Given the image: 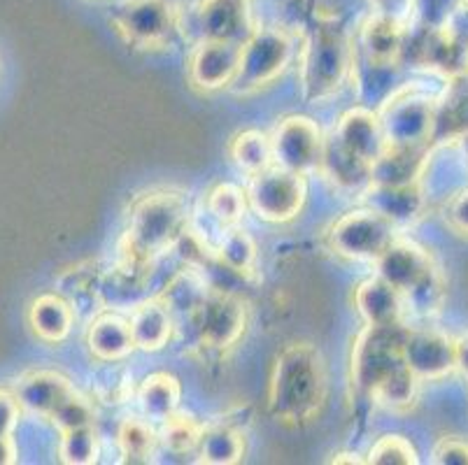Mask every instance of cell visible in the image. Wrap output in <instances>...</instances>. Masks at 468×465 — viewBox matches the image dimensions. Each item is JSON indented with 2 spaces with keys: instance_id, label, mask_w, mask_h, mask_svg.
Masks as SVG:
<instances>
[{
  "instance_id": "1",
  "label": "cell",
  "mask_w": 468,
  "mask_h": 465,
  "mask_svg": "<svg viewBox=\"0 0 468 465\" xmlns=\"http://www.w3.org/2000/svg\"><path fill=\"white\" fill-rule=\"evenodd\" d=\"M189 228V207L182 196L173 191H154L135 200L129 217L119 268L133 272L150 270L154 259L176 242Z\"/></svg>"
},
{
  "instance_id": "2",
  "label": "cell",
  "mask_w": 468,
  "mask_h": 465,
  "mask_svg": "<svg viewBox=\"0 0 468 465\" xmlns=\"http://www.w3.org/2000/svg\"><path fill=\"white\" fill-rule=\"evenodd\" d=\"M326 398V370L313 344H289L278 356L268 405L278 421L301 426L319 415Z\"/></svg>"
},
{
  "instance_id": "3",
  "label": "cell",
  "mask_w": 468,
  "mask_h": 465,
  "mask_svg": "<svg viewBox=\"0 0 468 465\" xmlns=\"http://www.w3.org/2000/svg\"><path fill=\"white\" fill-rule=\"evenodd\" d=\"M352 47L335 26H319L301 57V77L310 98H326L338 91L350 72Z\"/></svg>"
},
{
  "instance_id": "4",
  "label": "cell",
  "mask_w": 468,
  "mask_h": 465,
  "mask_svg": "<svg viewBox=\"0 0 468 465\" xmlns=\"http://www.w3.org/2000/svg\"><path fill=\"white\" fill-rule=\"evenodd\" d=\"M408 328L403 323L391 326H366L352 349V384L361 394L373 396L376 389L397 373L403 361V338Z\"/></svg>"
},
{
  "instance_id": "5",
  "label": "cell",
  "mask_w": 468,
  "mask_h": 465,
  "mask_svg": "<svg viewBox=\"0 0 468 465\" xmlns=\"http://www.w3.org/2000/svg\"><path fill=\"white\" fill-rule=\"evenodd\" d=\"M173 0H122L114 7L112 24L119 36L135 49H161L177 31Z\"/></svg>"
},
{
  "instance_id": "6",
  "label": "cell",
  "mask_w": 468,
  "mask_h": 465,
  "mask_svg": "<svg viewBox=\"0 0 468 465\" xmlns=\"http://www.w3.org/2000/svg\"><path fill=\"white\" fill-rule=\"evenodd\" d=\"M293 58V40L282 28H257L240 47V66L233 84L240 89H261L271 84L275 77Z\"/></svg>"
},
{
  "instance_id": "7",
  "label": "cell",
  "mask_w": 468,
  "mask_h": 465,
  "mask_svg": "<svg viewBox=\"0 0 468 465\" xmlns=\"http://www.w3.org/2000/svg\"><path fill=\"white\" fill-rule=\"evenodd\" d=\"M248 203L261 219L282 224L293 219L303 207L305 182L303 174L292 173L282 165L273 164L254 173L248 186Z\"/></svg>"
},
{
  "instance_id": "8",
  "label": "cell",
  "mask_w": 468,
  "mask_h": 465,
  "mask_svg": "<svg viewBox=\"0 0 468 465\" xmlns=\"http://www.w3.org/2000/svg\"><path fill=\"white\" fill-rule=\"evenodd\" d=\"M248 323L245 302L224 289H207L206 298L191 317L189 326L203 347L227 349L240 340Z\"/></svg>"
},
{
  "instance_id": "9",
  "label": "cell",
  "mask_w": 468,
  "mask_h": 465,
  "mask_svg": "<svg viewBox=\"0 0 468 465\" xmlns=\"http://www.w3.org/2000/svg\"><path fill=\"white\" fill-rule=\"evenodd\" d=\"M394 238V224L371 207L340 217L331 228V247L356 261H376Z\"/></svg>"
},
{
  "instance_id": "10",
  "label": "cell",
  "mask_w": 468,
  "mask_h": 465,
  "mask_svg": "<svg viewBox=\"0 0 468 465\" xmlns=\"http://www.w3.org/2000/svg\"><path fill=\"white\" fill-rule=\"evenodd\" d=\"M191 21H194L198 40L242 45L257 31L250 0H198Z\"/></svg>"
},
{
  "instance_id": "11",
  "label": "cell",
  "mask_w": 468,
  "mask_h": 465,
  "mask_svg": "<svg viewBox=\"0 0 468 465\" xmlns=\"http://www.w3.org/2000/svg\"><path fill=\"white\" fill-rule=\"evenodd\" d=\"M271 144H273V164L292 173L305 174L319 165L324 140L313 119L287 117L278 123Z\"/></svg>"
},
{
  "instance_id": "12",
  "label": "cell",
  "mask_w": 468,
  "mask_h": 465,
  "mask_svg": "<svg viewBox=\"0 0 468 465\" xmlns=\"http://www.w3.org/2000/svg\"><path fill=\"white\" fill-rule=\"evenodd\" d=\"M403 361L417 379H441L459 365V344L438 331H406Z\"/></svg>"
},
{
  "instance_id": "13",
  "label": "cell",
  "mask_w": 468,
  "mask_h": 465,
  "mask_svg": "<svg viewBox=\"0 0 468 465\" xmlns=\"http://www.w3.org/2000/svg\"><path fill=\"white\" fill-rule=\"evenodd\" d=\"M385 128L387 144L399 147H422L424 140L431 135L436 126V112L427 98L415 93L410 96H394L387 105V114L380 117Z\"/></svg>"
},
{
  "instance_id": "14",
  "label": "cell",
  "mask_w": 468,
  "mask_h": 465,
  "mask_svg": "<svg viewBox=\"0 0 468 465\" xmlns=\"http://www.w3.org/2000/svg\"><path fill=\"white\" fill-rule=\"evenodd\" d=\"M240 47L236 42L198 40L189 57V79L203 91L233 84L240 66Z\"/></svg>"
},
{
  "instance_id": "15",
  "label": "cell",
  "mask_w": 468,
  "mask_h": 465,
  "mask_svg": "<svg viewBox=\"0 0 468 465\" xmlns=\"http://www.w3.org/2000/svg\"><path fill=\"white\" fill-rule=\"evenodd\" d=\"M376 263L378 277L389 281L391 287L399 289L403 296H406L408 291H412L424 277L431 275V272L436 270L431 256H429L422 247L415 245V242L399 240V238L391 240V245L378 256Z\"/></svg>"
},
{
  "instance_id": "16",
  "label": "cell",
  "mask_w": 468,
  "mask_h": 465,
  "mask_svg": "<svg viewBox=\"0 0 468 465\" xmlns=\"http://www.w3.org/2000/svg\"><path fill=\"white\" fill-rule=\"evenodd\" d=\"M334 138L345 149H350L355 156H359L361 161L371 164V168L382 153H385V149L389 147L380 117L373 114L371 110L364 108L350 110V112L345 114L340 119L338 128H335Z\"/></svg>"
},
{
  "instance_id": "17",
  "label": "cell",
  "mask_w": 468,
  "mask_h": 465,
  "mask_svg": "<svg viewBox=\"0 0 468 465\" xmlns=\"http://www.w3.org/2000/svg\"><path fill=\"white\" fill-rule=\"evenodd\" d=\"M75 391L70 379L63 377L61 373L54 370H31L16 382V398H19L21 407H27L28 412L40 417L54 415V409Z\"/></svg>"
},
{
  "instance_id": "18",
  "label": "cell",
  "mask_w": 468,
  "mask_h": 465,
  "mask_svg": "<svg viewBox=\"0 0 468 465\" xmlns=\"http://www.w3.org/2000/svg\"><path fill=\"white\" fill-rule=\"evenodd\" d=\"M359 45L371 66H394L406 47V21L376 12L361 24Z\"/></svg>"
},
{
  "instance_id": "19",
  "label": "cell",
  "mask_w": 468,
  "mask_h": 465,
  "mask_svg": "<svg viewBox=\"0 0 468 465\" xmlns=\"http://www.w3.org/2000/svg\"><path fill=\"white\" fill-rule=\"evenodd\" d=\"M356 312L368 326H391L403 323V293L394 289L382 277H371L361 281L355 291Z\"/></svg>"
},
{
  "instance_id": "20",
  "label": "cell",
  "mask_w": 468,
  "mask_h": 465,
  "mask_svg": "<svg viewBox=\"0 0 468 465\" xmlns=\"http://www.w3.org/2000/svg\"><path fill=\"white\" fill-rule=\"evenodd\" d=\"M75 307L70 301L57 293H42L31 302L28 310V323H31L33 333L42 343L57 344L70 335L72 326H75Z\"/></svg>"
},
{
  "instance_id": "21",
  "label": "cell",
  "mask_w": 468,
  "mask_h": 465,
  "mask_svg": "<svg viewBox=\"0 0 468 465\" xmlns=\"http://www.w3.org/2000/svg\"><path fill=\"white\" fill-rule=\"evenodd\" d=\"M87 344L93 356L98 361H103V364L124 361L135 349L129 319H122L119 314H101V317H96L87 331Z\"/></svg>"
},
{
  "instance_id": "22",
  "label": "cell",
  "mask_w": 468,
  "mask_h": 465,
  "mask_svg": "<svg viewBox=\"0 0 468 465\" xmlns=\"http://www.w3.org/2000/svg\"><path fill=\"white\" fill-rule=\"evenodd\" d=\"M129 326L135 347L144 349V352H159L168 344L176 323L161 298H154V301H144L133 307Z\"/></svg>"
},
{
  "instance_id": "23",
  "label": "cell",
  "mask_w": 468,
  "mask_h": 465,
  "mask_svg": "<svg viewBox=\"0 0 468 465\" xmlns=\"http://www.w3.org/2000/svg\"><path fill=\"white\" fill-rule=\"evenodd\" d=\"M182 398V386L177 377L168 373H154L144 377L138 389V405L143 417L161 424L173 412H177Z\"/></svg>"
},
{
  "instance_id": "24",
  "label": "cell",
  "mask_w": 468,
  "mask_h": 465,
  "mask_svg": "<svg viewBox=\"0 0 468 465\" xmlns=\"http://www.w3.org/2000/svg\"><path fill=\"white\" fill-rule=\"evenodd\" d=\"M319 165L324 168V173L334 179L335 185L345 186V189H356V186L371 179V164H366L359 156H355L350 149H345L335 138L324 143Z\"/></svg>"
},
{
  "instance_id": "25",
  "label": "cell",
  "mask_w": 468,
  "mask_h": 465,
  "mask_svg": "<svg viewBox=\"0 0 468 465\" xmlns=\"http://www.w3.org/2000/svg\"><path fill=\"white\" fill-rule=\"evenodd\" d=\"M207 293V284L206 277L196 275L194 270L189 272H180L177 277H173L168 287H165L164 296H161V302L168 307L170 317H173V323L177 319H182L186 323L191 322L194 312L198 310V305L203 302Z\"/></svg>"
},
{
  "instance_id": "26",
  "label": "cell",
  "mask_w": 468,
  "mask_h": 465,
  "mask_svg": "<svg viewBox=\"0 0 468 465\" xmlns=\"http://www.w3.org/2000/svg\"><path fill=\"white\" fill-rule=\"evenodd\" d=\"M420 205H422V196L417 189V182L401 186L373 185L371 189V210L380 212L394 226L412 219L420 212Z\"/></svg>"
},
{
  "instance_id": "27",
  "label": "cell",
  "mask_w": 468,
  "mask_h": 465,
  "mask_svg": "<svg viewBox=\"0 0 468 465\" xmlns=\"http://www.w3.org/2000/svg\"><path fill=\"white\" fill-rule=\"evenodd\" d=\"M198 454H201V463H238L245 454V440H242L240 430L233 426L215 424L210 428H203L201 440H198Z\"/></svg>"
},
{
  "instance_id": "28",
  "label": "cell",
  "mask_w": 468,
  "mask_h": 465,
  "mask_svg": "<svg viewBox=\"0 0 468 465\" xmlns=\"http://www.w3.org/2000/svg\"><path fill=\"white\" fill-rule=\"evenodd\" d=\"M212 254L219 266L227 268L229 272L250 275L254 270V261H257V245L248 230H242L240 226H231V228L221 230L219 242Z\"/></svg>"
},
{
  "instance_id": "29",
  "label": "cell",
  "mask_w": 468,
  "mask_h": 465,
  "mask_svg": "<svg viewBox=\"0 0 468 465\" xmlns=\"http://www.w3.org/2000/svg\"><path fill=\"white\" fill-rule=\"evenodd\" d=\"M117 440L124 463H150L156 442H159V433L147 417L135 415L122 421Z\"/></svg>"
},
{
  "instance_id": "30",
  "label": "cell",
  "mask_w": 468,
  "mask_h": 465,
  "mask_svg": "<svg viewBox=\"0 0 468 465\" xmlns=\"http://www.w3.org/2000/svg\"><path fill=\"white\" fill-rule=\"evenodd\" d=\"M231 156L238 168H242L245 173H261L263 168L273 165V144L261 131H245L233 138Z\"/></svg>"
},
{
  "instance_id": "31",
  "label": "cell",
  "mask_w": 468,
  "mask_h": 465,
  "mask_svg": "<svg viewBox=\"0 0 468 465\" xmlns=\"http://www.w3.org/2000/svg\"><path fill=\"white\" fill-rule=\"evenodd\" d=\"M245 205H248V196L242 194V189H238L236 185H217L207 194L206 210L224 230L238 226L242 212H245Z\"/></svg>"
},
{
  "instance_id": "32",
  "label": "cell",
  "mask_w": 468,
  "mask_h": 465,
  "mask_svg": "<svg viewBox=\"0 0 468 465\" xmlns=\"http://www.w3.org/2000/svg\"><path fill=\"white\" fill-rule=\"evenodd\" d=\"M203 426L189 415H182V412H173L168 419L161 421L159 440L164 442L165 449H170L173 454H186V451L196 449L198 440H201Z\"/></svg>"
},
{
  "instance_id": "33",
  "label": "cell",
  "mask_w": 468,
  "mask_h": 465,
  "mask_svg": "<svg viewBox=\"0 0 468 465\" xmlns=\"http://www.w3.org/2000/svg\"><path fill=\"white\" fill-rule=\"evenodd\" d=\"M98 433L93 426H80V428L63 430L61 445H58V459L68 465H89L98 460Z\"/></svg>"
},
{
  "instance_id": "34",
  "label": "cell",
  "mask_w": 468,
  "mask_h": 465,
  "mask_svg": "<svg viewBox=\"0 0 468 465\" xmlns=\"http://www.w3.org/2000/svg\"><path fill=\"white\" fill-rule=\"evenodd\" d=\"M417 382L420 379L410 373L408 365H401L397 373H391L373 394V398L385 403L387 407H408L417 396Z\"/></svg>"
},
{
  "instance_id": "35",
  "label": "cell",
  "mask_w": 468,
  "mask_h": 465,
  "mask_svg": "<svg viewBox=\"0 0 468 465\" xmlns=\"http://www.w3.org/2000/svg\"><path fill=\"white\" fill-rule=\"evenodd\" d=\"M368 463L378 465H410L417 463L415 447L401 435H385L371 447Z\"/></svg>"
},
{
  "instance_id": "36",
  "label": "cell",
  "mask_w": 468,
  "mask_h": 465,
  "mask_svg": "<svg viewBox=\"0 0 468 465\" xmlns=\"http://www.w3.org/2000/svg\"><path fill=\"white\" fill-rule=\"evenodd\" d=\"M54 421L58 430H70L80 428V426H91L93 424V407L84 396H80L78 391H72L57 409L54 415L49 417Z\"/></svg>"
},
{
  "instance_id": "37",
  "label": "cell",
  "mask_w": 468,
  "mask_h": 465,
  "mask_svg": "<svg viewBox=\"0 0 468 465\" xmlns=\"http://www.w3.org/2000/svg\"><path fill=\"white\" fill-rule=\"evenodd\" d=\"M110 365H112V368H110L103 377L98 379L96 394L103 403L119 405L124 403L129 396H133V384H131L129 373H126L124 368H117V361Z\"/></svg>"
},
{
  "instance_id": "38",
  "label": "cell",
  "mask_w": 468,
  "mask_h": 465,
  "mask_svg": "<svg viewBox=\"0 0 468 465\" xmlns=\"http://www.w3.org/2000/svg\"><path fill=\"white\" fill-rule=\"evenodd\" d=\"M433 463L468 465V442L457 440V438H445L433 451Z\"/></svg>"
},
{
  "instance_id": "39",
  "label": "cell",
  "mask_w": 468,
  "mask_h": 465,
  "mask_svg": "<svg viewBox=\"0 0 468 465\" xmlns=\"http://www.w3.org/2000/svg\"><path fill=\"white\" fill-rule=\"evenodd\" d=\"M21 417V405L16 394L7 389H0V435L15 433Z\"/></svg>"
},
{
  "instance_id": "40",
  "label": "cell",
  "mask_w": 468,
  "mask_h": 465,
  "mask_svg": "<svg viewBox=\"0 0 468 465\" xmlns=\"http://www.w3.org/2000/svg\"><path fill=\"white\" fill-rule=\"evenodd\" d=\"M371 5L378 15L399 21H406L415 12V0H371Z\"/></svg>"
},
{
  "instance_id": "41",
  "label": "cell",
  "mask_w": 468,
  "mask_h": 465,
  "mask_svg": "<svg viewBox=\"0 0 468 465\" xmlns=\"http://www.w3.org/2000/svg\"><path fill=\"white\" fill-rule=\"evenodd\" d=\"M448 219L454 228L462 230V233H468V191L466 194L457 196V198L452 200V205H450V212H448Z\"/></svg>"
},
{
  "instance_id": "42",
  "label": "cell",
  "mask_w": 468,
  "mask_h": 465,
  "mask_svg": "<svg viewBox=\"0 0 468 465\" xmlns=\"http://www.w3.org/2000/svg\"><path fill=\"white\" fill-rule=\"evenodd\" d=\"M16 463V445L12 435H0V465Z\"/></svg>"
},
{
  "instance_id": "43",
  "label": "cell",
  "mask_w": 468,
  "mask_h": 465,
  "mask_svg": "<svg viewBox=\"0 0 468 465\" xmlns=\"http://www.w3.org/2000/svg\"><path fill=\"white\" fill-rule=\"evenodd\" d=\"M459 368H462L463 375L468 377V338L459 343Z\"/></svg>"
},
{
  "instance_id": "44",
  "label": "cell",
  "mask_w": 468,
  "mask_h": 465,
  "mask_svg": "<svg viewBox=\"0 0 468 465\" xmlns=\"http://www.w3.org/2000/svg\"><path fill=\"white\" fill-rule=\"evenodd\" d=\"M331 463H361V460L356 459V454H335Z\"/></svg>"
},
{
  "instance_id": "45",
  "label": "cell",
  "mask_w": 468,
  "mask_h": 465,
  "mask_svg": "<svg viewBox=\"0 0 468 465\" xmlns=\"http://www.w3.org/2000/svg\"><path fill=\"white\" fill-rule=\"evenodd\" d=\"M462 3H463V5H466V7H468V0H462Z\"/></svg>"
}]
</instances>
